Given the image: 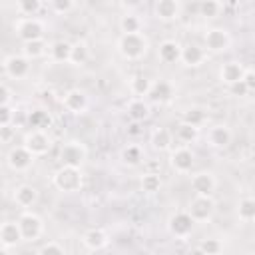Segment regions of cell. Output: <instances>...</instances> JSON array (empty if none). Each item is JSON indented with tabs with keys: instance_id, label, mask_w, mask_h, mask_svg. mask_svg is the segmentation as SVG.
I'll return each mask as SVG.
<instances>
[{
	"instance_id": "cell-1",
	"label": "cell",
	"mask_w": 255,
	"mask_h": 255,
	"mask_svg": "<svg viewBox=\"0 0 255 255\" xmlns=\"http://www.w3.org/2000/svg\"><path fill=\"white\" fill-rule=\"evenodd\" d=\"M147 48H149V42L141 32L139 34H122L118 38V52L126 60H141L147 54Z\"/></svg>"
},
{
	"instance_id": "cell-2",
	"label": "cell",
	"mask_w": 255,
	"mask_h": 255,
	"mask_svg": "<svg viewBox=\"0 0 255 255\" xmlns=\"http://www.w3.org/2000/svg\"><path fill=\"white\" fill-rule=\"evenodd\" d=\"M52 183L58 191H64V193H76L82 189V183H84V177H82V169H76V167H60L54 175H52Z\"/></svg>"
},
{
	"instance_id": "cell-3",
	"label": "cell",
	"mask_w": 255,
	"mask_h": 255,
	"mask_svg": "<svg viewBox=\"0 0 255 255\" xmlns=\"http://www.w3.org/2000/svg\"><path fill=\"white\" fill-rule=\"evenodd\" d=\"M22 241H38L40 235L44 233V221L38 213H34L32 209H24L20 213V217L16 219Z\"/></svg>"
},
{
	"instance_id": "cell-4",
	"label": "cell",
	"mask_w": 255,
	"mask_h": 255,
	"mask_svg": "<svg viewBox=\"0 0 255 255\" xmlns=\"http://www.w3.org/2000/svg\"><path fill=\"white\" fill-rule=\"evenodd\" d=\"M86 157H88V147L78 139H70L60 147V161L64 167L82 169Z\"/></svg>"
},
{
	"instance_id": "cell-5",
	"label": "cell",
	"mask_w": 255,
	"mask_h": 255,
	"mask_svg": "<svg viewBox=\"0 0 255 255\" xmlns=\"http://www.w3.org/2000/svg\"><path fill=\"white\" fill-rule=\"evenodd\" d=\"M14 32H16V36L22 40V44H26V42L44 38L46 24H44L40 18H20V20H16V24H14Z\"/></svg>"
},
{
	"instance_id": "cell-6",
	"label": "cell",
	"mask_w": 255,
	"mask_h": 255,
	"mask_svg": "<svg viewBox=\"0 0 255 255\" xmlns=\"http://www.w3.org/2000/svg\"><path fill=\"white\" fill-rule=\"evenodd\" d=\"M22 145L34 155V157H40V155H46L52 147V137L48 131H42V129H30L26 135H24V141Z\"/></svg>"
},
{
	"instance_id": "cell-7",
	"label": "cell",
	"mask_w": 255,
	"mask_h": 255,
	"mask_svg": "<svg viewBox=\"0 0 255 255\" xmlns=\"http://www.w3.org/2000/svg\"><path fill=\"white\" fill-rule=\"evenodd\" d=\"M215 213V201L213 197H205V195H195L189 201L187 207V215L193 219V223H203L209 221Z\"/></svg>"
},
{
	"instance_id": "cell-8",
	"label": "cell",
	"mask_w": 255,
	"mask_h": 255,
	"mask_svg": "<svg viewBox=\"0 0 255 255\" xmlns=\"http://www.w3.org/2000/svg\"><path fill=\"white\" fill-rule=\"evenodd\" d=\"M2 70L12 80H24L30 74V60L22 54H10L2 62Z\"/></svg>"
},
{
	"instance_id": "cell-9",
	"label": "cell",
	"mask_w": 255,
	"mask_h": 255,
	"mask_svg": "<svg viewBox=\"0 0 255 255\" xmlns=\"http://www.w3.org/2000/svg\"><path fill=\"white\" fill-rule=\"evenodd\" d=\"M203 44L207 48V52H213V54H221L229 48L231 44V38H229V32L225 28H209L203 36ZM203 48V50H205Z\"/></svg>"
},
{
	"instance_id": "cell-10",
	"label": "cell",
	"mask_w": 255,
	"mask_h": 255,
	"mask_svg": "<svg viewBox=\"0 0 255 255\" xmlns=\"http://www.w3.org/2000/svg\"><path fill=\"white\" fill-rule=\"evenodd\" d=\"M193 219L187 215V211H177L173 215H169L167 219V231L175 237V239H185L191 235L193 231Z\"/></svg>"
},
{
	"instance_id": "cell-11",
	"label": "cell",
	"mask_w": 255,
	"mask_h": 255,
	"mask_svg": "<svg viewBox=\"0 0 255 255\" xmlns=\"http://www.w3.org/2000/svg\"><path fill=\"white\" fill-rule=\"evenodd\" d=\"M193 161H195V155L187 145H179L169 153V165L177 173H189L193 167Z\"/></svg>"
},
{
	"instance_id": "cell-12",
	"label": "cell",
	"mask_w": 255,
	"mask_h": 255,
	"mask_svg": "<svg viewBox=\"0 0 255 255\" xmlns=\"http://www.w3.org/2000/svg\"><path fill=\"white\" fill-rule=\"evenodd\" d=\"M34 159H36V157H34L24 145L12 147V149L8 151V157H6L10 169H14V171H26V169H30L32 163H34Z\"/></svg>"
},
{
	"instance_id": "cell-13",
	"label": "cell",
	"mask_w": 255,
	"mask_h": 255,
	"mask_svg": "<svg viewBox=\"0 0 255 255\" xmlns=\"http://www.w3.org/2000/svg\"><path fill=\"white\" fill-rule=\"evenodd\" d=\"M62 106L70 114H84L88 110V96H86V92H82L78 88L68 90L62 98Z\"/></svg>"
},
{
	"instance_id": "cell-14",
	"label": "cell",
	"mask_w": 255,
	"mask_h": 255,
	"mask_svg": "<svg viewBox=\"0 0 255 255\" xmlns=\"http://www.w3.org/2000/svg\"><path fill=\"white\" fill-rule=\"evenodd\" d=\"M217 187V179L211 171H199L191 177V189L195 191V195H205L211 197L213 191Z\"/></svg>"
},
{
	"instance_id": "cell-15",
	"label": "cell",
	"mask_w": 255,
	"mask_h": 255,
	"mask_svg": "<svg viewBox=\"0 0 255 255\" xmlns=\"http://www.w3.org/2000/svg\"><path fill=\"white\" fill-rule=\"evenodd\" d=\"M153 14L161 22H173L181 16V2L179 0H157L153 4Z\"/></svg>"
},
{
	"instance_id": "cell-16",
	"label": "cell",
	"mask_w": 255,
	"mask_h": 255,
	"mask_svg": "<svg viewBox=\"0 0 255 255\" xmlns=\"http://www.w3.org/2000/svg\"><path fill=\"white\" fill-rule=\"evenodd\" d=\"M108 243H110V235H108V231L102 229V227H90V229L84 231V235H82V245H84L86 249H90V251H100V249H104Z\"/></svg>"
},
{
	"instance_id": "cell-17",
	"label": "cell",
	"mask_w": 255,
	"mask_h": 255,
	"mask_svg": "<svg viewBox=\"0 0 255 255\" xmlns=\"http://www.w3.org/2000/svg\"><path fill=\"white\" fill-rule=\"evenodd\" d=\"M175 94V88L171 82L167 80H155L151 82V88L147 92V98L153 102V104H167Z\"/></svg>"
},
{
	"instance_id": "cell-18",
	"label": "cell",
	"mask_w": 255,
	"mask_h": 255,
	"mask_svg": "<svg viewBox=\"0 0 255 255\" xmlns=\"http://www.w3.org/2000/svg\"><path fill=\"white\" fill-rule=\"evenodd\" d=\"M231 129L225 126V124H217V126H211L209 129H207V135H205V139H207V143L211 145V147H215V149H223V147H227L229 143H231Z\"/></svg>"
},
{
	"instance_id": "cell-19",
	"label": "cell",
	"mask_w": 255,
	"mask_h": 255,
	"mask_svg": "<svg viewBox=\"0 0 255 255\" xmlns=\"http://www.w3.org/2000/svg\"><path fill=\"white\" fill-rule=\"evenodd\" d=\"M205 56L207 52L197 46V44H187V46H181V56H179V62L187 68H197L205 62Z\"/></svg>"
},
{
	"instance_id": "cell-20",
	"label": "cell",
	"mask_w": 255,
	"mask_h": 255,
	"mask_svg": "<svg viewBox=\"0 0 255 255\" xmlns=\"http://www.w3.org/2000/svg\"><path fill=\"white\" fill-rule=\"evenodd\" d=\"M245 70H247V68H245L241 62H235V60L225 62V64L219 68V80H221L225 86H231V84L243 80Z\"/></svg>"
},
{
	"instance_id": "cell-21",
	"label": "cell",
	"mask_w": 255,
	"mask_h": 255,
	"mask_svg": "<svg viewBox=\"0 0 255 255\" xmlns=\"http://www.w3.org/2000/svg\"><path fill=\"white\" fill-rule=\"evenodd\" d=\"M149 112H151L149 110V104L145 100H141V98H131L128 102V106H126V114H128V118H129L131 124L145 122L149 118Z\"/></svg>"
},
{
	"instance_id": "cell-22",
	"label": "cell",
	"mask_w": 255,
	"mask_h": 255,
	"mask_svg": "<svg viewBox=\"0 0 255 255\" xmlns=\"http://www.w3.org/2000/svg\"><path fill=\"white\" fill-rule=\"evenodd\" d=\"M38 197H40L38 189L34 185H30V183H22V185H18L14 189V201H16V205H20L24 209H30L32 205H36Z\"/></svg>"
},
{
	"instance_id": "cell-23",
	"label": "cell",
	"mask_w": 255,
	"mask_h": 255,
	"mask_svg": "<svg viewBox=\"0 0 255 255\" xmlns=\"http://www.w3.org/2000/svg\"><path fill=\"white\" fill-rule=\"evenodd\" d=\"M20 241H22V235H20V229H18L16 221L0 223V245L2 247L10 249V247H16Z\"/></svg>"
},
{
	"instance_id": "cell-24",
	"label": "cell",
	"mask_w": 255,
	"mask_h": 255,
	"mask_svg": "<svg viewBox=\"0 0 255 255\" xmlns=\"http://www.w3.org/2000/svg\"><path fill=\"white\" fill-rule=\"evenodd\" d=\"M179 56H181V44L175 40H163L157 48V58L163 64H175L179 62Z\"/></svg>"
},
{
	"instance_id": "cell-25",
	"label": "cell",
	"mask_w": 255,
	"mask_h": 255,
	"mask_svg": "<svg viewBox=\"0 0 255 255\" xmlns=\"http://www.w3.org/2000/svg\"><path fill=\"white\" fill-rule=\"evenodd\" d=\"M26 124H28L30 129H42V131H46L52 126V116H50L48 110L36 108V110H32V112L26 114Z\"/></svg>"
},
{
	"instance_id": "cell-26",
	"label": "cell",
	"mask_w": 255,
	"mask_h": 255,
	"mask_svg": "<svg viewBox=\"0 0 255 255\" xmlns=\"http://www.w3.org/2000/svg\"><path fill=\"white\" fill-rule=\"evenodd\" d=\"M149 143H151V147H153L155 151H165V149L171 147L173 135H171V131L165 129V128H155V129L151 131V135H149Z\"/></svg>"
},
{
	"instance_id": "cell-27",
	"label": "cell",
	"mask_w": 255,
	"mask_h": 255,
	"mask_svg": "<svg viewBox=\"0 0 255 255\" xmlns=\"http://www.w3.org/2000/svg\"><path fill=\"white\" fill-rule=\"evenodd\" d=\"M120 159H122L126 165H129V167H135V165L143 163V149H141V145H137V143H128V145L120 151Z\"/></svg>"
},
{
	"instance_id": "cell-28",
	"label": "cell",
	"mask_w": 255,
	"mask_h": 255,
	"mask_svg": "<svg viewBox=\"0 0 255 255\" xmlns=\"http://www.w3.org/2000/svg\"><path fill=\"white\" fill-rule=\"evenodd\" d=\"M181 122L183 124H187V126H193V128H201L205 122H207V112L201 108V106H191V108H187L185 112H183V116H181Z\"/></svg>"
},
{
	"instance_id": "cell-29",
	"label": "cell",
	"mask_w": 255,
	"mask_h": 255,
	"mask_svg": "<svg viewBox=\"0 0 255 255\" xmlns=\"http://www.w3.org/2000/svg\"><path fill=\"white\" fill-rule=\"evenodd\" d=\"M48 42L44 40V38H40V40H32V42H26V44H22V56H26L28 60H38V58H42L46 52H48Z\"/></svg>"
},
{
	"instance_id": "cell-30",
	"label": "cell",
	"mask_w": 255,
	"mask_h": 255,
	"mask_svg": "<svg viewBox=\"0 0 255 255\" xmlns=\"http://www.w3.org/2000/svg\"><path fill=\"white\" fill-rule=\"evenodd\" d=\"M141 28H143V22L133 12H126L120 18V30H122V34H139Z\"/></svg>"
},
{
	"instance_id": "cell-31",
	"label": "cell",
	"mask_w": 255,
	"mask_h": 255,
	"mask_svg": "<svg viewBox=\"0 0 255 255\" xmlns=\"http://www.w3.org/2000/svg\"><path fill=\"white\" fill-rule=\"evenodd\" d=\"M88 58H90V48H88V44L82 42V40L74 42L72 48H70V60H68V64H72V66H84V64L88 62Z\"/></svg>"
},
{
	"instance_id": "cell-32",
	"label": "cell",
	"mask_w": 255,
	"mask_h": 255,
	"mask_svg": "<svg viewBox=\"0 0 255 255\" xmlns=\"http://www.w3.org/2000/svg\"><path fill=\"white\" fill-rule=\"evenodd\" d=\"M70 48H72L70 42H66V40H56V42H52L50 48H48V50H50V58H52L54 62L64 64V62L70 60Z\"/></svg>"
},
{
	"instance_id": "cell-33",
	"label": "cell",
	"mask_w": 255,
	"mask_h": 255,
	"mask_svg": "<svg viewBox=\"0 0 255 255\" xmlns=\"http://www.w3.org/2000/svg\"><path fill=\"white\" fill-rule=\"evenodd\" d=\"M149 88H151V80L147 76H143V74H137V76H133L129 80V92L133 94V98H141L143 100L147 96Z\"/></svg>"
},
{
	"instance_id": "cell-34",
	"label": "cell",
	"mask_w": 255,
	"mask_h": 255,
	"mask_svg": "<svg viewBox=\"0 0 255 255\" xmlns=\"http://www.w3.org/2000/svg\"><path fill=\"white\" fill-rule=\"evenodd\" d=\"M44 8V4L40 0H20L16 2V12L22 18H36V14Z\"/></svg>"
},
{
	"instance_id": "cell-35",
	"label": "cell",
	"mask_w": 255,
	"mask_h": 255,
	"mask_svg": "<svg viewBox=\"0 0 255 255\" xmlns=\"http://www.w3.org/2000/svg\"><path fill=\"white\" fill-rule=\"evenodd\" d=\"M237 215L241 221L249 223L255 219V199L253 197H243L239 199V205H237Z\"/></svg>"
},
{
	"instance_id": "cell-36",
	"label": "cell",
	"mask_w": 255,
	"mask_h": 255,
	"mask_svg": "<svg viewBox=\"0 0 255 255\" xmlns=\"http://www.w3.org/2000/svg\"><path fill=\"white\" fill-rule=\"evenodd\" d=\"M197 10H199V16H203V18H215L221 14L223 4L219 0H201Z\"/></svg>"
},
{
	"instance_id": "cell-37",
	"label": "cell",
	"mask_w": 255,
	"mask_h": 255,
	"mask_svg": "<svg viewBox=\"0 0 255 255\" xmlns=\"http://www.w3.org/2000/svg\"><path fill=\"white\" fill-rule=\"evenodd\" d=\"M197 135H199V129L193 128V126H187V124H183V122H181V124L177 126V129H175V137H177L179 141H183V143L195 141Z\"/></svg>"
},
{
	"instance_id": "cell-38",
	"label": "cell",
	"mask_w": 255,
	"mask_h": 255,
	"mask_svg": "<svg viewBox=\"0 0 255 255\" xmlns=\"http://www.w3.org/2000/svg\"><path fill=\"white\" fill-rule=\"evenodd\" d=\"M161 187V177L157 173H143L141 175V189L145 193H155Z\"/></svg>"
},
{
	"instance_id": "cell-39",
	"label": "cell",
	"mask_w": 255,
	"mask_h": 255,
	"mask_svg": "<svg viewBox=\"0 0 255 255\" xmlns=\"http://www.w3.org/2000/svg\"><path fill=\"white\" fill-rule=\"evenodd\" d=\"M46 6H48V10H52L54 14L64 16V14H68V12H72V10L76 8V2H74V0H50Z\"/></svg>"
},
{
	"instance_id": "cell-40",
	"label": "cell",
	"mask_w": 255,
	"mask_h": 255,
	"mask_svg": "<svg viewBox=\"0 0 255 255\" xmlns=\"http://www.w3.org/2000/svg\"><path fill=\"white\" fill-rule=\"evenodd\" d=\"M199 249H201L203 255H221L223 245H221L219 239H215V237H207V239H203V241L199 243Z\"/></svg>"
},
{
	"instance_id": "cell-41",
	"label": "cell",
	"mask_w": 255,
	"mask_h": 255,
	"mask_svg": "<svg viewBox=\"0 0 255 255\" xmlns=\"http://www.w3.org/2000/svg\"><path fill=\"white\" fill-rule=\"evenodd\" d=\"M36 255H66V251H64V247H62L60 243L48 241V243H44V245L40 247V251H38Z\"/></svg>"
},
{
	"instance_id": "cell-42",
	"label": "cell",
	"mask_w": 255,
	"mask_h": 255,
	"mask_svg": "<svg viewBox=\"0 0 255 255\" xmlns=\"http://www.w3.org/2000/svg\"><path fill=\"white\" fill-rule=\"evenodd\" d=\"M16 135V128L12 124L8 126H0V143H10Z\"/></svg>"
},
{
	"instance_id": "cell-43",
	"label": "cell",
	"mask_w": 255,
	"mask_h": 255,
	"mask_svg": "<svg viewBox=\"0 0 255 255\" xmlns=\"http://www.w3.org/2000/svg\"><path fill=\"white\" fill-rule=\"evenodd\" d=\"M227 92H229L231 96H237V98H243V96H247V94H249V90L245 88V84H243V82H235V84L227 86Z\"/></svg>"
},
{
	"instance_id": "cell-44",
	"label": "cell",
	"mask_w": 255,
	"mask_h": 255,
	"mask_svg": "<svg viewBox=\"0 0 255 255\" xmlns=\"http://www.w3.org/2000/svg\"><path fill=\"white\" fill-rule=\"evenodd\" d=\"M14 120V110L10 106H0V126H8Z\"/></svg>"
},
{
	"instance_id": "cell-45",
	"label": "cell",
	"mask_w": 255,
	"mask_h": 255,
	"mask_svg": "<svg viewBox=\"0 0 255 255\" xmlns=\"http://www.w3.org/2000/svg\"><path fill=\"white\" fill-rule=\"evenodd\" d=\"M241 82L245 84V88H247V90H249V94H251V92L255 90V72L247 68V70H245V74H243V80H241Z\"/></svg>"
},
{
	"instance_id": "cell-46",
	"label": "cell",
	"mask_w": 255,
	"mask_h": 255,
	"mask_svg": "<svg viewBox=\"0 0 255 255\" xmlns=\"http://www.w3.org/2000/svg\"><path fill=\"white\" fill-rule=\"evenodd\" d=\"M10 98H12L10 88L0 82V106H10Z\"/></svg>"
},
{
	"instance_id": "cell-47",
	"label": "cell",
	"mask_w": 255,
	"mask_h": 255,
	"mask_svg": "<svg viewBox=\"0 0 255 255\" xmlns=\"http://www.w3.org/2000/svg\"><path fill=\"white\" fill-rule=\"evenodd\" d=\"M143 169H145V173H157L159 175L161 165H159V161H145L143 163Z\"/></svg>"
},
{
	"instance_id": "cell-48",
	"label": "cell",
	"mask_w": 255,
	"mask_h": 255,
	"mask_svg": "<svg viewBox=\"0 0 255 255\" xmlns=\"http://www.w3.org/2000/svg\"><path fill=\"white\" fill-rule=\"evenodd\" d=\"M187 255H203V253H201V249L197 247V249H191V251H187Z\"/></svg>"
},
{
	"instance_id": "cell-49",
	"label": "cell",
	"mask_w": 255,
	"mask_h": 255,
	"mask_svg": "<svg viewBox=\"0 0 255 255\" xmlns=\"http://www.w3.org/2000/svg\"><path fill=\"white\" fill-rule=\"evenodd\" d=\"M0 255H10V251H8L6 247H2V245H0Z\"/></svg>"
}]
</instances>
